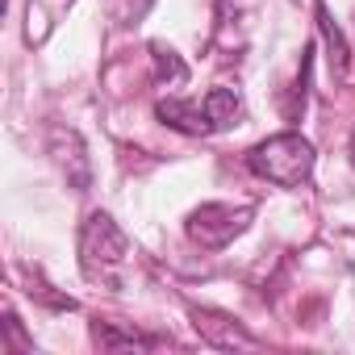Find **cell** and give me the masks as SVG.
I'll list each match as a JSON object with an SVG mask.
<instances>
[{
  "label": "cell",
  "mask_w": 355,
  "mask_h": 355,
  "mask_svg": "<svg viewBox=\"0 0 355 355\" xmlns=\"http://www.w3.org/2000/svg\"><path fill=\"white\" fill-rule=\"evenodd\" d=\"M318 26H322V34H326V42H330V63H334V71L343 76L347 71V42H343V34H338V26L330 21V13L318 5Z\"/></svg>",
  "instance_id": "cell-7"
},
{
  "label": "cell",
  "mask_w": 355,
  "mask_h": 355,
  "mask_svg": "<svg viewBox=\"0 0 355 355\" xmlns=\"http://www.w3.org/2000/svg\"><path fill=\"white\" fill-rule=\"evenodd\" d=\"M125 251H130V239L117 230V222L109 214H92L84 222V234H80V263L92 280L101 276H113V268L125 263Z\"/></svg>",
  "instance_id": "cell-2"
},
{
  "label": "cell",
  "mask_w": 355,
  "mask_h": 355,
  "mask_svg": "<svg viewBox=\"0 0 355 355\" xmlns=\"http://www.w3.org/2000/svg\"><path fill=\"white\" fill-rule=\"evenodd\" d=\"M313 142L301 138L297 130H284V134H272L263 138L251 155H247V167L268 184H280V189H301L309 175H313Z\"/></svg>",
  "instance_id": "cell-1"
},
{
  "label": "cell",
  "mask_w": 355,
  "mask_h": 355,
  "mask_svg": "<svg viewBox=\"0 0 355 355\" xmlns=\"http://www.w3.org/2000/svg\"><path fill=\"white\" fill-rule=\"evenodd\" d=\"M150 51H155V67H159V80H171V84H180V80L189 76V67H184L180 59H175V51H167L163 42H155Z\"/></svg>",
  "instance_id": "cell-8"
},
{
  "label": "cell",
  "mask_w": 355,
  "mask_h": 355,
  "mask_svg": "<svg viewBox=\"0 0 355 355\" xmlns=\"http://www.w3.org/2000/svg\"><path fill=\"white\" fill-rule=\"evenodd\" d=\"M193 326H197V334H201L209 347H255V334H247L239 322H230V318H222V313L193 309Z\"/></svg>",
  "instance_id": "cell-5"
},
{
  "label": "cell",
  "mask_w": 355,
  "mask_h": 355,
  "mask_svg": "<svg viewBox=\"0 0 355 355\" xmlns=\"http://www.w3.org/2000/svg\"><path fill=\"white\" fill-rule=\"evenodd\" d=\"M251 218H255L251 205H222V201H214V205H201V209L189 214V239L201 243L205 251H222L251 226Z\"/></svg>",
  "instance_id": "cell-3"
},
{
  "label": "cell",
  "mask_w": 355,
  "mask_h": 355,
  "mask_svg": "<svg viewBox=\"0 0 355 355\" xmlns=\"http://www.w3.org/2000/svg\"><path fill=\"white\" fill-rule=\"evenodd\" d=\"M239 109H243V101H239V92H234V88H214V92L205 96V113H209L214 130H226V125H234Z\"/></svg>",
  "instance_id": "cell-6"
},
{
  "label": "cell",
  "mask_w": 355,
  "mask_h": 355,
  "mask_svg": "<svg viewBox=\"0 0 355 355\" xmlns=\"http://www.w3.org/2000/svg\"><path fill=\"white\" fill-rule=\"evenodd\" d=\"M155 117L171 130H180V134H214V121L205 113V101H180V96H171V101H159L155 105Z\"/></svg>",
  "instance_id": "cell-4"
},
{
  "label": "cell",
  "mask_w": 355,
  "mask_h": 355,
  "mask_svg": "<svg viewBox=\"0 0 355 355\" xmlns=\"http://www.w3.org/2000/svg\"><path fill=\"white\" fill-rule=\"evenodd\" d=\"M96 343L101 347H155L159 338H150V334H117L109 326H96Z\"/></svg>",
  "instance_id": "cell-9"
},
{
  "label": "cell",
  "mask_w": 355,
  "mask_h": 355,
  "mask_svg": "<svg viewBox=\"0 0 355 355\" xmlns=\"http://www.w3.org/2000/svg\"><path fill=\"white\" fill-rule=\"evenodd\" d=\"M351 163H355V134H351Z\"/></svg>",
  "instance_id": "cell-10"
}]
</instances>
